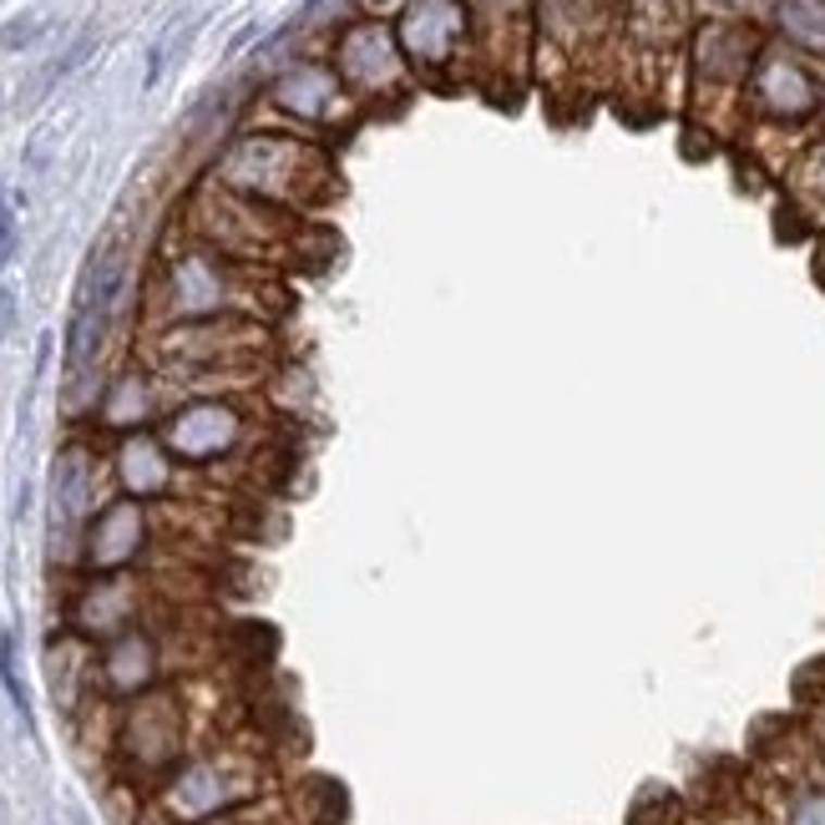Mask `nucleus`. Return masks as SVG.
I'll return each instance as SVG.
<instances>
[{
    "label": "nucleus",
    "mask_w": 825,
    "mask_h": 825,
    "mask_svg": "<svg viewBox=\"0 0 825 825\" xmlns=\"http://www.w3.org/2000/svg\"><path fill=\"white\" fill-rule=\"evenodd\" d=\"M325 158L295 137H243L223 152L218 183L243 198H274V203H310L325 188Z\"/></svg>",
    "instance_id": "f257e3e1"
},
{
    "label": "nucleus",
    "mask_w": 825,
    "mask_h": 825,
    "mask_svg": "<svg viewBox=\"0 0 825 825\" xmlns=\"http://www.w3.org/2000/svg\"><path fill=\"white\" fill-rule=\"evenodd\" d=\"M122 249H97L91 253V268L82 279V295H76V310H72V329H66V375H87L97 365V354L107 345V325H112V310H117V295H122Z\"/></svg>",
    "instance_id": "f03ea898"
},
{
    "label": "nucleus",
    "mask_w": 825,
    "mask_h": 825,
    "mask_svg": "<svg viewBox=\"0 0 825 825\" xmlns=\"http://www.w3.org/2000/svg\"><path fill=\"white\" fill-rule=\"evenodd\" d=\"M400 66H405V51L390 36V26H350L345 41H339V72L354 91H385L390 82H400Z\"/></svg>",
    "instance_id": "7ed1b4c3"
},
{
    "label": "nucleus",
    "mask_w": 825,
    "mask_h": 825,
    "mask_svg": "<svg viewBox=\"0 0 825 825\" xmlns=\"http://www.w3.org/2000/svg\"><path fill=\"white\" fill-rule=\"evenodd\" d=\"M461 30H466L461 0H415L405 21H400L396 41L411 61H446L451 46L461 41Z\"/></svg>",
    "instance_id": "20e7f679"
},
{
    "label": "nucleus",
    "mask_w": 825,
    "mask_h": 825,
    "mask_svg": "<svg viewBox=\"0 0 825 825\" xmlns=\"http://www.w3.org/2000/svg\"><path fill=\"white\" fill-rule=\"evenodd\" d=\"M234 441H238V415L228 411V405H218V400L188 405V411L173 421V430H167V446L188 461L218 457V451H228Z\"/></svg>",
    "instance_id": "39448f33"
},
{
    "label": "nucleus",
    "mask_w": 825,
    "mask_h": 825,
    "mask_svg": "<svg viewBox=\"0 0 825 825\" xmlns=\"http://www.w3.org/2000/svg\"><path fill=\"white\" fill-rule=\"evenodd\" d=\"M754 97L775 117H805L815 107V82L790 57H765L754 66Z\"/></svg>",
    "instance_id": "423d86ee"
},
{
    "label": "nucleus",
    "mask_w": 825,
    "mask_h": 825,
    "mask_svg": "<svg viewBox=\"0 0 825 825\" xmlns=\"http://www.w3.org/2000/svg\"><path fill=\"white\" fill-rule=\"evenodd\" d=\"M274 102L284 112H299L310 122H329L345 112V97H339V82L325 72V66H295L274 82Z\"/></svg>",
    "instance_id": "0eeeda50"
},
{
    "label": "nucleus",
    "mask_w": 825,
    "mask_h": 825,
    "mask_svg": "<svg viewBox=\"0 0 825 825\" xmlns=\"http://www.w3.org/2000/svg\"><path fill=\"white\" fill-rule=\"evenodd\" d=\"M91 497V457L82 446H66L57 457V522H51V542H61V532L72 537Z\"/></svg>",
    "instance_id": "6e6552de"
},
{
    "label": "nucleus",
    "mask_w": 825,
    "mask_h": 825,
    "mask_svg": "<svg viewBox=\"0 0 825 825\" xmlns=\"http://www.w3.org/2000/svg\"><path fill=\"white\" fill-rule=\"evenodd\" d=\"M142 542V512H137L133 501H122V507H107L97 532H91V562L97 567H117L127 562Z\"/></svg>",
    "instance_id": "1a4fd4ad"
},
{
    "label": "nucleus",
    "mask_w": 825,
    "mask_h": 825,
    "mask_svg": "<svg viewBox=\"0 0 825 825\" xmlns=\"http://www.w3.org/2000/svg\"><path fill=\"white\" fill-rule=\"evenodd\" d=\"M173 295L183 314H213L223 304V274L208 259H183L173 268Z\"/></svg>",
    "instance_id": "9d476101"
},
{
    "label": "nucleus",
    "mask_w": 825,
    "mask_h": 825,
    "mask_svg": "<svg viewBox=\"0 0 825 825\" xmlns=\"http://www.w3.org/2000/svg\"><path fill=\"white\" fill-rule=\"evenodd\" d=\"M122 482H127L133 491H163L167 487V461L148 436H137V441L122 446Z\"/></svg>",
    "instance_id": "9b49d317"
},
{
    "label": "nucleus",
    "mask_w": 825,
    "mask_h": 825,
    "mask_svg": "<svg viewBox=\"0 0 825 825\" xmlns=\"http://www.w3.org/2000/svg\"><path fill=\"white\" fill-rule=\"evenodd\" d=\"M780 26L800 46L825 51V0H780Z\"/></svg>",
    "instance_id": "f8f14e48"
},
{
    "label": "nucleus",
    "mask_w": 825,
    "mask_h": 825,
    "mask_svg": "<svg viewBox=\"0 0 825 825\" xmlns=\"http://www.w3.org/2000/svg\"><path fill=\"white\" fill-rule=\"evenodd\" d=\"M107 674H112L117 689H137V684H148V674H152L148 643H142V638H122L117 649L107 653Z\"/></svg>",
    "instance_id": "ddd939ff"
},
{
    "label": "nucleus",
    "mask_w": 825,
    "mask_h": 825,
    "mask_svg": "<svg viewBox=\"0 0 825 825\" xmlns=\"http://www.w3.org/2000/svg\"><path fill=\"white\" fill-rule=\"evenodd\" d=\"M51 30V15L41 11H30V15H15V21H5L0 26V51H26V46H36Z\"/></svg>",
    "instance_id": "4468645a"
},
{
    "label": "nucleus",
    "mask_w": 825,
    "mask_h": 825,
    "mask_svg": "<svg viewBox=\"0 0 825 825\" xmlns=\"http://www.w3.org/2000/svg\"><path fill=\"white\" fill-rule=\"evenodd\" d=\"M0 684H5V693H11V704L30 720V699H26V689H21V674H15V638L11 634L0 638Z\"/></svg>",
    "instance_id": "2eb2a0df"
},
{
    "label": "nucleus",
    "mask_w": 825,
    "mask_h": 825,
    "mask_svg": "<svg viewBox=\"0 0 825 825\" xmlns=\"http://www.w3.org/2000/svg\"><path fill=\"white\" fill-rule=\"evenodd\" d=\"M790 825H825V790H811V796L796 800L790 811Z\"/></svg>",
    "instance_id": "dca6fc26"
},
{
    "label": "nucleus",
    "mask_w": 825,
    "mask_h": 825,
    "mask_svg": "<svg viewBox=\"0 0 825 825\" xmlns=\"http://www.w3.org/2000/svg\"><path fill=\"white\" fill-rule=\"evenodd\" d=\"M11 253H15V218H11L5 192H0V264H11Z\"/></svg>",
    "instance_id": "f3484780"
},
{
    "label": "nucleus",
    "mask_w": 825,
    "mask_h": 825,
    "mask_svg": "<svg viewBox=\"0 0 825 825\" xmlns=\"http://www.w3.org/2000/svg\"><path fill=\"white\" fill-rule=\"evenodd\" d=\"M11 325H15V295L11 289H0V339L11 335Z\"/></svg>",
    "instance_id": "a211bd4d"
}]
</instances>
